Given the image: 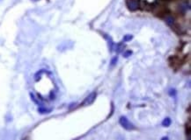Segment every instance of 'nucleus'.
<instances>
[{
	"mask_svg": "<svg viewBox=\"0 0 191 140\" xmlns=\"http://www.w3.org/2000/svg\"><path fill=\"white\" fill-rule=\"evenodd\" d=\"M119 123L120 124L127 130H133L136 129V127L134 126V124L132 123H130L129 121V119L125 117H121L120 119H119Z\"/></svg>",
	"mask_w": 191,
	"mask_h": 140,
	"instance_id": "f257e3e1",
	"label": "nucleus"
},
{
	"mask_svg": "<svg viewBox=\"0 0 191 140\" xmlns=\"http://www.w3.org/2000/svg\"><path fill=\"white\" fill-rule=\"evenodd\" d=\"M116 61H117V57H114V58L112 60V61H111V65H112V66L114 65V64H116Z\"/></svg>",
	"mask_w": 191,
	"mask_h": 140,
	"instance_id": "0eeeda50",
	"label": "nucleus"
},
{
	"mask_svg": "<svg viewBox=\"0 0 191 140\" xmlns=\"http://www.w3.org/2000/svg\"><path fill=\"white\" fill-rule=\"evenodd\" d=\"M33 1H38V0H33Z\"/></svg>",
	"mask_w": 191,
	"mask_h": 140,
	"instance_id": "1a4fd4ad",
	"label": "nucleus"
},
{
	"mask_svg": "<svg viewBox=\"0 0 191 140\" xmlns=\"http://www.w3.org/2000/svg\"><path fill=\"white\" fill-rule=\"evenodd\" d=\"M132 35H130V34H128V35H125L124 36V38H123V41L124 42H127V41H130V40H132Z\"/></svg>",
	"mask_w": 191,
	"mask_h": 140,
	"instance_id": "39448f33",
	"label": "nucleus"
},
{
	"mask_svg": "<svg viewBox=\"0 0 191 140\" xmlns=\"http://www.w3.org/2000/svg\"><path fill=\"white\" fill-rule=\"evenodd\" d=\"M95 98H96V93H95V92H93L92 94H90V95L86 98V100L84 101L83 104H84V105H89V104H92V103L94 102Z\"/></svg>",
	"mask_w": 191,
	"mask_h": 140,
	"instance_id": "7ed1b4c3",
	"label": "nucleus"
},
{
	"mask_svg": "<svg viewBox=\"0 0 191 140\" xmlns=\"http://www.w3.org/2000/svg\"><path fill=\"white\" fill-rule=\"evenodd\" d=\"M126 5L132 12L137 11L140 7V4H139L138 0H127V1H126Z\"/></svg>",
	"mask_w": 191,
	"mask_h": 140,
	"instance_id": "f03ea898",
	"label": "nucleus"
},
{
	"mask_svg": "<svg viewBox=\"0 0 191 140\" xmlns=\"http://www.w3.org/2000/svg\"><path fill=\"white\" fill-rule=\"evenodd\" d=\"M171 123H172L171 119H170L169 117H167V118H165V119L163 120V122H162V125L165 126V127H168V126L171 125Z\"/></svg>",
	"mask_w": 191,
	"mask_h": 140,
	"instance_id": "20e7f679",
	"label": "nucleus"
},
{
	"mask_svg": "<svg viewBox=\"0 0 191 140\" xmlns=\"http://www.w3.org/2000/svg\"><path fill=\"white\" fill-rule=\"evenodd\" d=\"M131 54V52L130 51H128V52H126L125 54H124V56L125 57H129V55H130Z\"/></svg>",
	"mask_w": 191,
	"mask_h": 140,
	"instance_id": "6e6552de",
	"label": "nucleus"
},
{
	"mask_svg": "<svg viewBox=\"0 0 191 140\" xmlns=\"http://www.w3.org/2000/svg\"><path fill=\"white\" fill-rule=\"evenodd\" d=\"M38 110H39V112L42 113V114H43V113H49V112L50 111V110H47V109H45V108H40Z\"/></svg>",
	"mask_w": 191,
	"mask_h": 140,
	"instance_id": "423d86ee",
	"label": "nucleus"
}]
</instances>
